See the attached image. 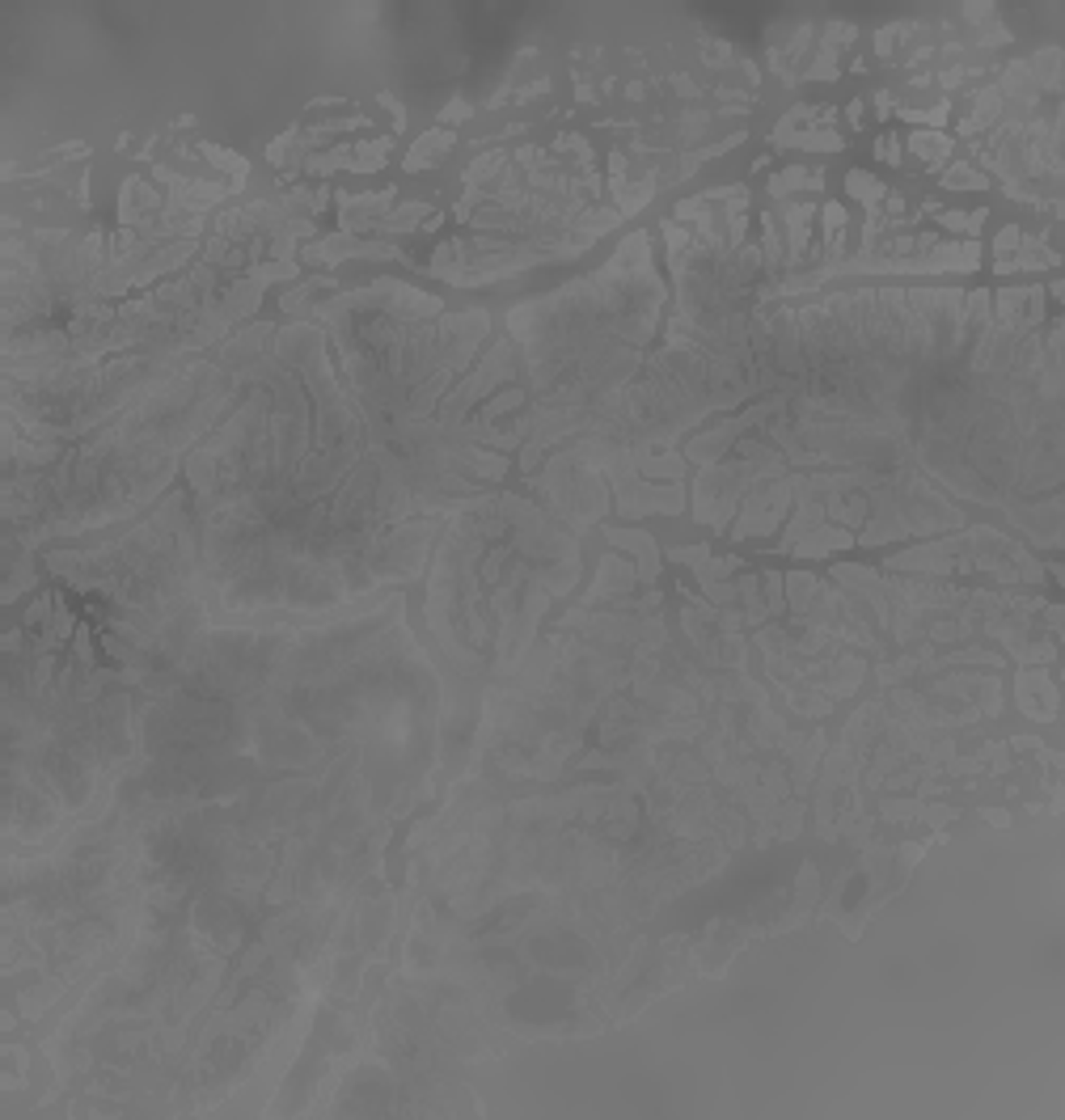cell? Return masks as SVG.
<instances>
[{
  "label": "cell",
  "mask_w": 1065,
  "mask_h": 1120,
  "mask_svg": "<svg viewBox=\"0 0 1065 1120\" xmlns=\"http://www.w3.org/2000/svg\"><path fill=\"white\" fill-rule=\"evenodd\" d=\"M845 187H850V194H854V199H863L867 208H875V203L884 199V191H888L884 182H875L871 174H863V169H854V174L845 178Z\"/></svg>",
  "instance_id": "cell-6"
},
{
  "label": "cell",
  "mask_w": 1065,
  "mask_h": 1120,
  "mask_svg": "<svg viewBox=\"0 0 1065 1120\" xmlns=\"http://www.w3.org/2000/svg\"><path fill=\"white\" fill-rule=\"evenodd\" d=\"M465 115H470V106H465V102H452L449 110L440 115V123H449V119H465Z\"/></svg>",
  "instance_id": "cell-13"
},
{
  "label": "cell",
  "mask_w": 1065,
  "mask_h": 1120,
  "mask_svg": "<svg viewBox=\"0 0 1065 1120\" xmlns=\"http://www.w3.org/2000/svg\"><path fill=\"white\" fill-rule=\"evenodd\" d=\"M816 216L812 203H795L786 208V258L782 262H804L807 254V221Z\"/></svg>",
  "instance_id": "cell-2"
},
{
  "label": "cell",
  "mask_w": 1065,
  "mask_h": 1120,
  "mask_svg": "<svg viewBox=\"0 0 1065 1120\" xmlns=\"http://www.w3.org/2000/svg\"><path fill=\"white\" fill-rule=\"evenodd\" d=\"M807 178H812V174H804V169H799V165H795V169H786V174H778L774 182H770V194H774V199H786V194H791V187H804Z\"/></svg>",
  "instance_id": "cell-10"
},
{
  "label": "cell",
  "mask_w": 1065,
  "mask_h": 1120,
  "mask_svg": "<svg viewBox=\"0 0 1065 1120\" xmlns=\"http://www.w3.org/2000/svg\"><path fill=\"white\" fill-rule=\"evenodd\" d=\"M1010 246H1019V228H1015V224H1010V228H1002V237H998V250H1002V254H1006Z\"/></svg>",
  "instance_id": "cell-12"
},
{
  "label": "cell",
  "mask_w": 1065,
  "mask_h": 1120,
  "mask_svg": "<svg viewBox=\"0 0 1065 1120\" xmlns=\"http://www.w3.org/2000/svg\"><path fill=\"white\" fill-rule=\"evenodd\" d=\"M854 542L850 533H841V529H820L812 542L795 545V554H825V550H845V545Z\"/></svg>",
  "instance_id": "cell-7"
},
{
  "label": "cell",
  "mask_w": 1065,
  "mask_h": 1120,
  "mask_svg": "<svg viewBox=\"0 0 1065 1120\" xmlns=\"http://www.w3.org/2000/svg\"><path fill=\"white\" fill-rule=\"evenodd\" d=\"M879 153H884L888 165H897V161H901V140H897V135H884V140H879Z\"/></svg>",
  "instance_id": "cell-11"
},
{
  "label": "cell",
  "mask_w": 1065,
  "mask_h": 1120,
  "mask_svg": "<svg viewBox=\"0 0 1065 1120\" xmlns=\"http://www.w3.org/2000/svg\"><path fill=\"white\" fill-rule=\"evenodd\" d=\"M820 221H825V246H829V258H838L841 254V237H845V208H841V203H825Z\"/></svg>",
  "instance_id": "cell-4"
},
{
  "label": "cell",
  "mask_w": 1065,
  "mask_h": 1120,
  "mask_svg": "<svg viewBox=\"0 0 1065 1120\" xmlns=\"http://www.w3.org/2000/svg\"><path fill=\"white\" fill-rule=\"evenodd\" d=\"M909 148H913L917 157L926 161V165H938V161H943L947 153H951V144H947L943 135H930V131H917V135L909 140Z\"/></svg>",
  "instance_id": "cell-5"
},
{
  "label": "cell",
  "mask_w": 1065,
  "mask_h": 1120,
  "mask_svg": "<svg viewBox=\"0 0 1065 1120\" xmlns=\"http://www.w3.org/2000/svg\"><path fill=\"white\" fill-rule=\"evenodd\" d=\"M385 153H389V140H372V144L355 148L352 169L355 174H372V169H381V165H385Z\"/></svg>",
  "instance_id": "cell-8"
},
{
  "label": "cell",
  "mask_w": 1065,
  "mask_h": 1120,
  "mask_svg": "<svg viewBox=\"0 0 1065 1120\" xmlns=\"http://www.w3.org/2000/svg\"><path fill=\"white\" fill-rule=\"evenodd\" d=\"M452 148V135L449 131H427L419 144L411 148V157H406V169L415 174V169H427V165H436L440 161V153H449Z\"/></svg>",
  "instance_id": "cell-3"
},
{
  "label": "cell",
  "mask_w": 1065,
  "mask_h": 1120,
  "mask_svg": "<svg viewBox=\"0 0 1065 1120\" xmlns=\"http://www.w3.org/2000/svg\"><path fill=\"white\" fill-rule=\"evenodd\" d=\"M309 262H339V258H402L398 246H381V241H352V237H330L322 246L305 250Z\"/></svg>",
  "instance_id": "cell-1"
},
{
  "label": "cell",
  "mask_w": 1065,
  "mask_h": 1120,
  "mask_svg": "<svg viewBox=\"0 0 1065 1120\" xmlns=\"http://www.w3.org/2000/svg\"><path fill=\"white\" fill-rule=\"evenodd\" d=\"M943 187H976V191H985V178L969 169V165H951L947 169V178H943Z\"/></svg>",
  "instance_id": "cell-9"
}]
</instances>
